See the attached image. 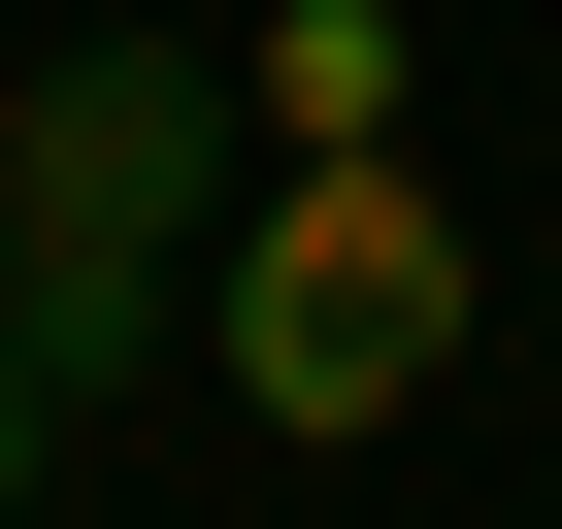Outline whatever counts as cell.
Instances as JSON below:
<instances>
[{
  "instance_id": "cell-1",
  "label": "cell",
  "mask_w": 562,
  "mask_h": 529,
  "mask_svg": "<svg viewBox=\"0 0 562 529\" xmlns=\"http://www.w3.org/2000/svg\"><path fill=\"white\" fill-rule=\"evenodd\" d=\"M463 299H496V264H463L430 166H265L232 264H199V364H232L265 430H397V397L463 364Z\"/></svg>"
},
{
  "instance_id": "cell-2",
  "label": "cell",
  "mask_w": 562,
  "mask_h": 529,
  "mask_svg": "<svg viewBox=\"0 0 562 529\" xmlns=\"http://www.w3.org/2000/svg\"><path fill=\"white\" fill-rule=\"evenodd\" d=\"M232 199H265L232 67H199V34H67V67H34V199H0V264H100V299H199V264H232Z\"/></svg>"
},
{
  "instance_id": "cell-3",
  "label": "cell",
  "mask_w": 562,
  "mask_h": 529,
  "mask_svg": "<svg viewBox=\"0 0 562 529\" xmlns=\"http://www.w3.org/2000/svg\"><path fill=\"white\" fill-rule=\"evenodd\" d=\"M232 133H265V166H397V34H364V0L232 34Z\"/></svg>"
},
{
  "instance_id": "cell-4",
  "label": "cell",
  "mask_w": 562,
  "mask_h": 529,
  "mask_svg": "<svg viewBox=\"0 0 562 529\" xmlns=\"http://www.w3.org/2000/svg\"><path fill=\"white\" fill-rule=\"evenodd\" d=\"M34 463H67V397H34V331H0V529H34Z\"/></svg>"
},
{
  "instance_id": "cell-5",
  "label": "cell",
  "mask_w": 562,
  "mask_h": 529,
  "mask_svg": "<svg viewBox=\"0 0 562 529\" xmlns=\"http://www.w3.org/2000/svg\"><path fill=\"white\" fill-rule=\"evenodd\" d=\"M0 199H34V67H0Z\"/></svg>"
}]
</instances>
